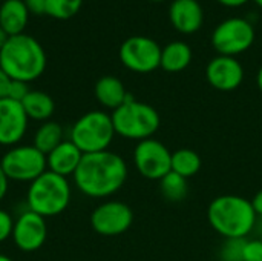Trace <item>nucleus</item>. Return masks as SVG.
<instances>
[{"label": "nucleus", "mask_w": 262, "mask_h": 261, "mask_svg": "<svg viewBox=\"0 0 262 261\" xmlns=\"http://www.w3.org/2000/svg\"><path fill=\"white\" fill-rule=\"evenodd\" d=\"M206 78L216 91L230 92L241 86L244 80V68L236 57L216 55L206 66Z\"/></svg>", "instance_id": "nucleus-14"}, {"label": "nucleus", "mask_w": 262, "mask_h": 261, "mask_svg": "<svg viewBox=\"0 0 262 261\" xmlns=\"http://www.w3.org/2000/svg\"><path fill=\"white\" fill-rule=\"evenodd\" d=\"M83 155L84 154L71 140H64L46 155L48 171L64 178L74 177Z\"/></svg>", "instance_id": "nucleus-16"}, {"label": "nucleus", "mask_w": 262, "mask_h": 261, "mask_svg": "<svg viewBox=\"0 0 262 261\" xmlns=\"http://www.w3.org/2000/svg\"><path fill=\"white\" fill-rule=\"evenodd\" d=\"M115 135L117 134L109 112L89 111L72 125L69 140L83 154H94L107 151Z\"/></svg>", "instance_id": "nucleus-6"}, {"label": "nucleus", "mask_w": 262, "mask_h": 261, "mask_svg": "<svg viewBox=\"0 0 262 261\" xmlns=\"http://www.w3.org/2000/svg\"><path fill=\"white\" fill-rule=\"evenodd\" d=\"M160 191L163 194V197L167 202L172 203H180L183 202L187 194H189V185H187V178L178 175L177 172L170 171L166 177H163L160 182Z\"/></svg>", "instance_id": "nucleus-23"}, {"label": "nucleus", "mask_w": 262, "mask_h": 261, "mask_svg": "<svg viewBox=\"0 0 262 261\" xmlns=\"http://www.w3.org/2000/svg\"><path fill=\"white\" fill-rule=\"evenodd\" d=\"M89 222L98 235L118 237L130 229L134 223V211L123 202L107 200L92 211Z\"/></svg>", "instance_id": "nucleus-11"}, {"label": "nucleus", "mask_w": 262, "mask_h": 261, "mask_svg": "<svg viewBox=\"0 0 262 261\" xmlns=\"http://www.w3.org/2000/svg\"><path fill=\"white\" fill-rule=\"evenodd\" d=\"M61 142H64V131L60 123L52 120L43 122L32 137V145L45 155L55 149Z\"/></svg>", "instance_id": "nucleus-21"}, {"label": "nucleus", "mask_w": 262, "mask_h": 261, "mask_svg": "<svg viewBox=\"0 0 262 261\" xmlns=\"http://www.w3.org/2000/svg\"><path fill=\"white\" fill-rule=\"evenodd\" d=\"M0 261H12L8 255H3V254H0Z\"/></svg>", "instance_id": "nucleus-36"}, {"label": "nucleus", "mask_w": 262, "mask_h": 261, "mask_svg": "<svg viewBox=\"0 0 262 261\" xmlns=\"http://www.w3.org/2000/svg\"><path fill=\"white\" fill-rule=\"evenodd\" d=\"M253 2H255L259 8H262V0H253Z\"/></svg>", "instance_id": "nucleus-37"}, {"label": "nucleus", "mask_w": 262, "mask_h": 261, "mask_svg": "<svg viewBox=\"0 0 262 261\" xmlns=\"http://www.w3.org/2000/svg\"><path fill=\"white\" fill-rule=\"evenodd\" d=\"M256 212L252 200L226 194L213 198L207 208V222L210 228L224 240H244L256 226Z\"/></svg>", "instance_id": "nucleus-2"}, {"label": "nucleus", "mask_w": 262, "mask_h": 261, "mask_svg": "<svg viewBox=\"0 0 262 261\" xmlns=\"http://www.w3.org/2000/svg\"><path fill=\"white\" fill-rule=\"evenodd\" d=\"M29 118L20 102L0 98V146L20 145L28 132Z\"/></svg>", "instance_id": "nucleus-13"}, {"label": "nucleus", "mask_w": 262, "mask_h": 261, "mask_svg": "<svg viewBox=\"0 0 262 261\" xmlns=\"http://www.w3.org/2000/svg\"><path fill=\"white\" fill-rule=\"evenodd\" d=\"M252 205H253V209L256 212V217H261L262 218V189H259L253 198H252Z\"/></svg>", "instance_id": "nucleus-32"}, {"label": "nucleus", "mask_w": 262, "mask_h": 261, "mask_svg": "<svg viewBox=\"0 0 262 261\" xmlns=\"http://www.w3.org/2000/svg\"><path fill=\"white\" fill-rule=\"evenodd\" d=\"M129 168L126 160L112 151L84 154L75 174V188L89 198H107L126 183Z\"/></svg>", "instance_id": "nucleus-1"}, {"label": "nucleus", "mask_w": 262, "mask_h": 261, "mask_svg": "<svg viewBox=\"0 0 262 261\" xmlns=\"http://www.w3.org/2000/svg\"><path fill=\"white\" fill-rule=\"evenodd\" d=\"M243 261H262V240L259 238L246 240L244 251H243Z\"/></svg>", "instance_id": "nucleus-26"}, {"label": "nucleus", "mask_w": 262, "mask_h": 261, "mask_svg": "<svg viewBox=\"0 0 262 261\" xmlns=\"http://www.w3.org/2000/svg\"><path fill=\"white\" fill-rule=\"evenodd\" d=\"M94 94H95L97 102L103 108L111 109V111H115L117 108H120L130 95L126 91L123 82L114 75H104L98 78L94 88Z\"/></svg>", "instance_id": "nucleus-17"}, {"label": "nucleus", "mask_w": 262, "mask_h": 261, "mask_svg": "<svg viewBox=\"0 0 262 261\" xmlns=\"http://www.w3.org/2000/svg\"><path fill=\"white\" fill-rule=\"evenodd\" d=\"M137 172L150 182H160L172 171V152L157 138L138 142L132 154Z\"/></svg>", "instance_id": "nucleus-9"}, {"label": "nucleus", "mask_w": 262, "mask_h": 261, "mask_svg": "<svg viewBox=\"0 0 262 261\" xmlns=\"http://www.w3.org/2000/svg\"><path fill=\"white\" fill-rule=\"evenodd\" d=\"M249 0H218V3H221L223 6H227V8H238V6H243L246 5Z\"/></svg>", "instance_id": "nucleus-33"}, {"label": "nucleus", "mask_w": 262, "mask_h": 261, "mask_svg": "<svg viewBox=\"0 0 262 261\" xmlns=\"http://www.w3.org/2000/svg\"><path fill=\"white\" fill-rule=\"evenodd\" d=\"M29 91H31V89H29L28 83H25V82H18V80H12V82H11V86H9L8 98H11V100H15V102H20V103H21V100L28 95V92H29Z\"/></svg>", "instance_id": "nucleus-28"}, {"label": "nucleus", "mask_w": 262, "mask_h": 261, "mask_svg": "<svg viewBox=\"0 0 262 261\" xmlns=\"http://www.w3.org/2000/svg\"><path fill=\"white\" fill-rule=\"evenodd\" d=\"M11 82H12V78L0 68V98H6L8 97Z\"/></svg>", "instance_id": "nucleus-30"}, {"label": "nucleus", "mask_w": 262, "mask_h": 261, "mask_svg": "<svg viewBox=\"0 0 262 261\" xmlns=\"http://www.w3.org/2000/svg\"><path fill=\"white\" fill-rule=\"evenodd\" d=\"M203 166L201 155L189 148H180L172 152V171L184 178L195 177Z\"/></svg>", "instance_id": "nucleus-22"}, {"label": "nucleus", "mask_w": 262, "mask_h": 261, "mask_svg": "<svg viewBox=\"0 0 262 261\" xmlns=\"http://www.w3.org/2000/svg\"><path fill=\"white\" fill-rule=\"evenodd\" d=\"M2 2H5V0H2Z\"/></svg>", "instance_id": "nucleus-39"}, {"label": "nucleus", "mask_w": 262, "mask_h": 261, "mask_svg": "<svg viewBox=\"0 0 262 261\" xmlns=\"http://www.w3.org/2000/svg\"><path fill=\"white\" fill-rule=\"evenodd\" d=\"M255 42L253 25L241 17H230L221 22L212 32V46L218 55L236 57L252 48Z\"/></svg>", "instance_id": "nucleus-8"}, {"label": "nucleus", "mask_w": 262, "mask_h": 261, "mask_svg": "<svg viewBox=\"0 0 262 261\" xmlns=\"http://www.w3.org/2000/svg\"><path fill=\"white\" fill-rule=\"evenodd\" d=\"M0 68L18 82H34L46 69V52L43 46L28 34L8 38L0 49Z\"/></svg>", "instance_id": "nucleus-3"}, {"label": "nucleus", "mask_w": 262, "mask_h": 261, "mask_svg": "<svg viewBox=\"0 0 262 261\" xmlns=\"http://www.w3.org/2000/svg\"><path fill=\"white\" fill-rule=\"evenodd\" d=\"M15 248L21 252L38 251L48 238L46 218L26 209L15 220L11 235Z\"/></svg>", "instance_id": "nucleus-12"}, {"label": "nucleus", "mask_w": 262, "mask_h": 261, "mask_svg": "<svg viewBox=\"0 0 262 261\" xmlns=\"http://www.w3.org/2000/svg\"><path fill=\"white\" fill-rule=\"evenodd\" d=\"M256 85H258L259 91L262 92V65L261 68H259V71H258V74H256Z\"/></svg>", "instance_id": "nucleus-35"}, {"label": "nucleus", "mask_w": 262, "mask_h": 261, "mask_svg": "<svg viewBox=\"0 0 262 261\" xmlns=\"http://www.w3.org/2000/svg\"><path fill=\"white\" fill-rule=\"evenodd\" d=\"M0 166L9 182L32 183L48 171L46 155L34 145H15L0 158Z\"/></svg>", "instance_id": "nucleus-7"}, {"label": "nucleus", "mask_w": 262, "mask_h": 261, "mask_svg": "<svg viewBox=\"0 0 262 261\" xmlns=\"http://www.w3.org/2000/svg\"><path fill=\"white\" fill-rule=\"evenodd\" d=\"M14 218L5 209H0V243L6 242L12 235Z\"/></svg>", "instance_id": "nucleus-27"}, {"label": "nucleus", "mask_w": 262, "mask_h": 261, "mask_svg": "<svg viewBox=\"0 0 262 261\" xmlns=\"http://www.w3.org/2000/svg\"><path fill=\"white\" fill-rule=\"evenodd\" d=\"M83 5V0H46V14L57 20L74 17Z\"/></svg>", "instance_id": "nucleus-24"}, {"label": "nucleus", "mask_w": 262, "mask_h": 261, "mask_svg": "<svg viewBox=\"0 0 262 261\" xmlns=\"http://www.w3.org/2000/svg\"><path fill=\"white\" fill-rule=\"evenodd\" d=\"M150 2H164V0H150Z\"/></svg>", "instance_id": "nucleus-38"}, {"label": "nucleus", "mask_w": 262, "mask_h": 261, "mask_svg": "<svg viewBox=\"0 0 262 261\" xmlns=\"http://www.w3.org/2000/svg\"><path fill=\"white\" fill-rule=\"evenodd\" d=\"M244 240H226L221 248V260L223 261H243V251H244Z\"/></svg>", "instance_id": "nucleus-25"}, {"label": "nucleus", "mask_w": 262, "mask_h": 261, "mask_svg": "<svg viewBox=\"0 0 262 261\" xmlns=\"http://www.w3.org/2000/svg\"><path fill=\"white\" fill-rule=\"evenodd\" d=\"M169 20L181 34H195L204 22V11L198 0H173L169 8Z\"/></svg>", "instance_id": "nucleus-15"}, {"label": "nucleus", "mask_w": 262, "mask_h": 261, "mask_svg": "<svg viewBox=\"0 0 262 261\" xmlns=\"http://www.w3.org/2000/svg\"><path fill=\"white\" fill-rule=\"evenodd\" d=\"M29 14H46V0H23Z\"/></svg>", "instance_id": "nucleus-29"}, {"label": "nucleus", "mask_w": 262, "mask_h": 261, "mask_svg": "<svg viewBox=\"0 0 262 261\" xmlns=\"http://www.w3.org/2000/svg\"><path fill=\"white\" fill-rule=\"evenodd\" d=\"M8 189H9V178L6 177L5 171H3L2 166H0V202L6 197Z\"/></svg>", "instance_id": "nucleus-31"}, {"label": "nucleus", "mask_w": 262, "mask_h": 261, "mask_svg": "<svg viewBox=\"0 0 262 261\" xmlns=\"http://www.w3.org/2000/svg\"><path fill=\"white\" fill-rule=\"evenodd\" d=\"M21 106L29 120L40 123L51 120L55 111V103L52 97L43 91H29L28 95L21 100Z\"/></svg>", "instance_id": "nucleus-20"}, {"label": "nucleus", "mask_w": 262, "mask_h": 261, "mask_svg": "<svg viewBox=\"0 0 262 261\" xmlns=\"http://www.w3.org/2000/svg\"><path fill=\"white\" fill-rule=\"evenodd\" d=\"M29 20V11L23 0H5L0 5V28L9 35L23 34Z\"/></svg>", "instance_id": "nucleus-18"}, {"label": "nucleus", "mask_w": 262, "mask_h": 261, "mask_svg": "<svg viewBox=\"0 0 262 261\" xmlns=\"http://www.w3.org/2000/svg\"><path fill=\"white\" fill-rule=\"evenodd\" d=\"M192 48L181 40H175L167 43L164 48H161V63L160 68H163L166 72H181L192 63Z\"/></svg>", "instance_id": "nucleus-19"}, {"label": "nucleus", "mask_w": 262, "mask_h": 261, "mask_svg": "<svg viewBox=\"0 0 262 261\" xmlns=\"http://www.w3.org/2000/svg\"><path fill=\"white\" fill-rule=\"evenodd\" d=\"M111 117L115 134L137 143L152 138L161 125L158 111L149 103L135 100L132 95L120 108L112 111Z\"/></svg>", "instance_id": "nucleus-4"}, {"label": "nucleus", "mask_w": 262, "mask_h": 261, "mask_svg": "<svg viewBox=\"0 0 262 261\" xmlns=\"http://www.w3.org/2000/svg\"><path fill=\"white\" fill-rule=\"evenodd\" d=\"M8 38H9V35H8V34H6V32H5V31L0 28V49L5 46V43L8 42Z\"/></svg>", "instance_id": "nucleus-34"}, {"label": "nucleus", "mask_w": 262, "mask_h": 261, "mask_svg": "<svg viewBox=\"0 0 262 261\" xmlns=\"http://www.w3.org/2000/svg\"><path fill=\"white\" fill-rule=\"evenodd\" d=\"M71 195L72 189L69 180L46 171L32 183H29L26 205L29 211L41 215L43 218L57 217L69 206Z\"/></svg>", "instance_id": "nucleus-5"}, {"label": "nucleus", "mask_w": 262, "mask_h": 261, "mask_svg": "<svg viewBox=\"0 0 262 261\" xmlns=\"http://www.w3.org/2000/svg\"><path fill=\"white\" fill-rule=\"evenodd\" d=\"M120 60L124 68L137 74H149L160 68L161 46L150 37L134 35L120 46Z\"/></svg>", "instance_id": "nucleus-10"}]
</instances>
